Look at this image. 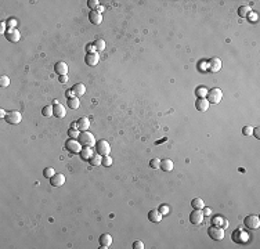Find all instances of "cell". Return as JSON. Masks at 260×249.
<instances>
[{
  "label": "cell",
  "mask_w": 260,
  "mask_h": 249,
  "mask_svg": "<svg viewBox=\"0 0 260 249\" xmlns=\"http://www.w3.org/2000/svg\"><path fill=\"white\" fill-rule=\"evenodd\" d=\"M79 143L82 144V147H87V148H91V147H94L96 145V139H94V136L91 134L90 132H82L80 133V136H79Z\"/></svg>",
  "instance_id": "6da1fadb"
},
{
  "label": "cell",
  "mask_w": 260,
  "mask_h": 249,
  "mask_svg": "<svg viewBox=\"0 0 260 249\" xmlns=\"http://www.w3.org/2000/svg\"><path fill=\"white\" fill-rule=\"evenodd\" d=\"M223 98V91L220 89L214 87V89H210L206 94V100L209 104H219Z\"/></svg>",
  "instance_id": "7a4b0ae2"
},
{
  "label": "cell",
  "mask_w": 260,
  "mask_h": 249,
  "mask_svg": "<svg viewBox=\"0 0 260 249\" xmlns=\"http://www.w3.org/2000/svg\"><path fill=\"white\" fill-rule=\"evenodd\" d=\"M96 154L101 155V156H107L110 155V151H111V147L108 144V141H105V140H98V141H96Z\"/></svg>",
  "instance_id": "3957f363"
},
{
  "label": "cell",
  "mask_w": 260,
  "mask_h": 249,
  "mask_svg": "<svg viewBox=\"0 0 260 249\" xmlns=\"http://www.w3.org/2000/svg\"><path fill=\"white\" fill-rule=\"evenodd\" d=\"M208 235L214 241H221L224 238V228L220 226H212L208 228Z\"/></svg>",
  "instance_id": "277c9868"
},
{
  "label": "cell",
  "mask_w": 260,
  "mask_h": 249,
  "mask_svg": "<svg viewBox=\"0 0 260 249\" xmlns=\"http://www.w3.org/2000/svg\"><path fill=\"white\" fill-rule=\"evenodd\" d=\"M243 224L249 230H256L260 226V219H259V216H256V215H248L243 219Z\"/></svg>",
  "instance_id": "5b68a950"
},
{
  "label": "cell",
  "mask_w": 260,
  "mask_h": 249,
  "mask_svg": "<svg viewBox=\"0 0 260 249\" xmlns=\"http://www.w3.org/2000/svg\"><path fill=\"white\" fill-rule=\"evenodd\" d=\"M65 148L68 149L69 152H72V154H79V152L82 151V144L79 143V140L69 139L68 141L65 143Z\"/></svg>",
  "instance_id": "8992f818"
},
{
  "label": "cell",
  "mask_w": 260,
  "mask_h": 249,
  "mask_svg": "<svg viewBox=\"0 0 260 249\" xmlns=\"http://www.w3.org/2000/svg\"><path fill=\"white\" fill-rule=\"evenodd\" d=\"M4 119L8 124H18L22 119V115L18 112V111H10V112H7Z\"/></svg>",
  "instance_id": "52a82bcc"
},
{
  "label": "cell",
  "mask_w": 260,
  "mask_h": 249,
  "mask_svg": "<svg viewBox=\"0 0 260 249\" xmlns=\"http://www.w3.org/2000/svg\"><path fill=\"white\" fill-rule=\"evenodd\" d=\"M190 222L191 224H201L202 222H204V212H202L201 209H194L192 212L190 213Z\"/></svg>",
  "instance_id": "ba28073f"
},
{
  "label": "cell",
  "mask_w": 260,
  "mask_h": 249,
  "mask_svg": "<svg viewBox=\"0 0 260 249\" xmlns=\"http://www.w3.org/2000/svg\"><path fill=\"white\" fill-rule=\"evenodd\" d=\"M64 183H65V176L62 173H56L50 178V184L53 187H61L64 186Z\"/></svg>",
  "instance_id": "9c48e42d"
},
{
  "label": "cell",
  "mask_w": 260,
  "mask_h": 249,
  "mask_svg": "<svg viewBox=\"0 0 260 249\" xmlns=\"http://www.w3.org/2000/svg\"><path fill=\"white\" fill-rule=\"evenodd\" d=\"M98 244H100V248H110L112 245V237L110 234H101L100 238H98Z\"/></svg>",
  "instance_id": "30bf717a"
},
{
  "label": "cell",
  "mask_w": 260,
  "mask_h": 249,
  "mask_svg": "<svg viewBox=\"0 0 260 249\" xmlns=\"http://www.w3.org/2000/svg\"><path fill=\"white\" fill-rule=\"evenodd\" d=\"M89 20H90V22L93 25H100L102 22V14L100 11H97V10L90 11V12H89Z\"/></svg>",
  "instance_id": "8fae6325"
},
{
  "label": "cell",
  "mask_w": 260,
  "mask_h": 249,
  "mask_svg": "<svg viewBox=\"0 0 260 249\" xmlns=\"http://www.w3.org/2000/svg\"><path fill=\"white\" fill-rule=\"evenodd\" d=\"M98 61H100V57H98V54H97V53H89V54H86L85 62L89 66H94V65H97Z\"/></svg>",
  "instance_id": "7c38bea8"
},
{
  "label": "cell",
  "mask_w": 260,
  "mask_h": 249,
  "mask_svg": "<svg viewBox=\"0 0 260 249\" xmlns=\"http://www.w3.org/2000/svg\"><path fill=\"white\" fill-rule=\"evenodd\" d=\"M54 71L56 73H58V75H68V65H66L64 61H58L54 65Z\"/></svg>",
  "instance_id": "4fadbf2b"
},
{
  "label": "cell",
  "mask_w": 260,
  "mask_h": 249,
  "mask_svg": "<svg viewBox=\"0 0 260 249\" xmlns=\"http://www.w3.org/2000/svg\"><path fill=\"white\" fill-rule=\"evenodd\" d=\"M209 103H208L206 98H198L197 103H195V108H197L199 112H206L208 108H209Z\"/></svg>",
  "instance_id": "5bb4252c"
},
{
  "label": "cell",
  "mask_w": 260,
  "mask_h": 249,
  "mask_svg": "<svg viewBox=\"0 0 260 249\" xmlns=\"http://www.w3.org/2000/svg\"><path fill=\"white\" fill-rule=\"evenodd\" d=\"M65 115H66V111H65V108H64V105L57 104V105H54V107H53V116L64 118Z\"/></svg>",
  "instance_id": "9a60e30c"
},
{
  "label": "cell",
  "mask_w": 260,
  "mask_h": 249,
  "mask_svg": "<svg viewBox=\"0 0 260 249\" xmlns=\"http://www.w3.org/2000/svg\"><path fill=\"white\" fill-rule=\"evenodd\" d=\"M6 37H7V40H10V42H18L20 40V37H21V35H20V32H18L17 29H8L7 32H6Z\"/></svg>",
  "instance_id": "2e32d148"
},
{
  "label": "cell",
  "mask_w": 260,
  "mask_h": 249,
  "mask_svg": "<svg viewBox=\"0 0 260 249\" xmlns=\"http://www.w3.org/2000/svg\"><path fill=\"white\" fill-rule=\"evenodd\" d=\"M209 69H210V72H219L221 69L220 58H212L209 61Z\"/></svg>",
  "instance_id": "e0dca14e"
},
{
  "label": "cell",
  "mask_w": 260,
  "mask_h": 249,
  "mask_svg": "<svg viewBox=\"0 0 260 249\" xmlns=\"http://www.w3.org/2000/svg\"><path fill=\"white\" fill-rule=\"evenodd\" d=\"M76 122H78V129L82 130V132H86V130L89 129V126H90V120H89L86 116L80 118V119L76 120Z\"/></svg>",
  "instance_id": "ac0fdd59"
},
{
  "label": "cell",
  "mask_w": 260,
  "mask_h": 249,
  "mask_svg": "<svg viewBox=\"0 0 260 249\" xmlns=\"http://www.w3.org/2000/svg\"><path fill=\"white\" fill-rule=\"evenodd\" d=\"M148 220L152 223H159L162 220V213L159 210H151L148 213Z\"/></svg>",
  "instance_id": "d6986e66"
},
{
  "label": "cell",
  "mask_w": 260,
  "mask_h": 249,
  "mask_svg": "<svg viewBox=\"0 0 260 249\" xmlns=\"http://www.w3.org/2000/svg\"><path fill=\"white\" fill-rule=\"evenodd\" d=\"M72 91L75 93L76 97H80V95H83L86 93V87H85L83 83H76V85L72 87Z\"/></svg>",
  "instance_id": "ffe728a7"
},
{
  "label": "cell",
  "mask_w": 260,
  "mask_h": 249,
  "mask_svg": "<svg viewBox=\"0 0 260 249\" xmlns=\"http://www.w3.org/2000/svg\"><path fill=\"white\" fill-rule=\"evenodd\" d=\"M159 169H162V170H165V172H172L173 170V162H172V159H163V161H160Z\"/></svg>",
  "instance_id": "44dd1931"
},
{
  "label": "cell",
  "mask_w": 260,
  "mask_h": 249,
  "mask_svg": "<svg viewBox=\"0 0 260 249\" xmlns=\"http://www.w3.org/2000/svg\"><path fill=\"white\" fill-rule=\"evenodd\" d=\"M79 154H80V158H82V159H85V161H86V159L89 161V159H90L91 156H93V154H91V149H90V148H87V147H83V148H82V151H80Z\"/></svg>",
  "instance_id": "7402d4cb"
},
{
  "label": "cell",
  "mask_w": 260,
  "mask_h": 249,
  "mask_svg": "<svg viewBox=\"0 0 260 249\" xmlns=\"http://www.w3.org/2000/svg\"><path fill=\"white\" fill-rule=\"evenodd\" d=\"M80 105V101L78 97H72V98H68V107L71 110H78Z\"/></svg>",
  "instance_id": "603a6c76"
},
{
  "label": "cell",
  "mask_w": 260,
  "mask_h": 249,
  "mask_svg": "<svg viewBox=\"0 0 260 249\" xmlns=\"http://www.w3.org/2000/svg\"><path fill=\"white\" fill-rule=\"evenodd\" d=\"M89 162H90L91 166H100L101 162H102V156L98 155V154H96V155H93L91 158L89 159Z\"/></svg>",
  "instance_id": "cb8c5ba5"
},
{
  "label": "cell",
  "mask_w": 260,
  "mask_h": 249,
  "mask_svg": "<svg viewBox=\"0 0 260 249\" xmlns=\"http://www.w3.org/2000/svg\"><path fill=\"white\" fill-rule=\"evenodd\" d=\"M191 205H192L194 209H204L205 203H204V201H202L201 198H194V199L191 201Z\"/></svg>",
  "instance_id": "d4e9b609"
},
{
  "label": "cell",
  "mask_w": 260,
  "mask_h": 249,
  "mask_svg": "<svg viewBox=\"0 0 260 249\" xmlns=\"http://www.w3.org/2000/svg\"><path fill=\"white\" fill-rule=\"evenodd\" d=\"M212 223H213L214 226H221L223 228H226V227H227V222H226V220H224L223 217H220V216H216V217H213Z\"/></svg>",
  "instance_id": "484cf974"
},
{
  "label": "cell",
  "mask_w": 260,
  "mask_h": 249,
  "mask_svg": "<svg viewBox=\"0 0 260 249\" xmlns=\"http://www.w3.org/2000/svg\"><path fill=\"white\" fill-rule=\"evenodd\" d=\"M249 12H250L249 6H241V7L238 8V15H239V17H246Z\"/></svg>",
  "instance_id": "4316f807"
},
{
  "label": "cell",
  "mask_w": 260,
  "mask_h": 249,
  "mask_svg": "<svg viewBox=\"0 0 260 249\" xmlns=\"http://www.w3.org/2000/svg\"><path fill=\"white\" fill-rule=\"evenodd\" d=\"M93 44H94L96 50H98V51H102V50L105 49V42L102 40V39H96Z\"/></svg>",
  "instance_id": "83f0119b"
},
{
  "label": "cell",
  "mask_w": 260,
  "mask_h": 249,
  "mask_svg": "<svg viewBox=\"0 0 260 249\" xmlns=\"http://www.w3.org/2000/svg\"><path fill=\"white\" fill-rule=\"evenodd\" d=\"M42 115L43 116H53V105H46V107H43V110H42Z\"/></svg>",
  "instance_id": "f1b7e54d"
},
{
  "label": "cell",
  "mask_w": 260,
  "mask_h": 249,
  "mask_svg": "<svg viewBox=\"0 0 260 249\" xmlns=\"http://www.w3.org/2000/svg\"><path fill=\"white\" fill-rule=\"evenodd\" d=\"M56 174V170H54V168H46L43 170V176L46 177V178H51Z\"/></svg>",
  "instance_id": "f546056e"
},
{
  "label": "cell",
  "mask_w": 260,
  "mask_h": 249,
  "mask_svg": "<svg viewBox=\"0 0 260 249\" xmlns=\"http://www.w3.org/2000/svg\"><path fill=\"white\" fill-rule=\"evenodd\" d=\"M87 6L91 8V11H94V10H97V8L100 7V2H98V0H89Z\"/></svg>",
  "instance_id": "4dcf8cb0"
},
{
  "label": "cell",
  "mask_w": 260,
  "mask_h": 249,
  "mask_svg": "<svg viewBox=\"0 0 260 249\" xmlns=\"http://www.w3.org/2000/svg\"><path fill=\"white\" fill-rule=\"evenodd\" d=\"M101 165H102V166H105V168H110V166L112 165V158H111L110 155L102 156V162H101Z\"/></svg>",
  "instance_id": "1f68e13d"
},
{
  "label": "cell",
  "mask_w": 260,
  "mask_h": 249,
  "mask_svg": "<svg viewBox=\"0 0 260 249\" xmlns=\"http://www.w3.org/2000/svg\"><path fill=\"white\" fill-rule=\"evenodd\" d=\"M252 132H253V127L250 124H246V126L242 127V134L243 136H252Z\"/></svg>",
  "instance_id": "d6a6232c"
},
{
  "label": "cell",
  "mask_w": 260,
  "mask_h": 249,
  "mask_svg": "<svg viewBox=\"0 0 260 249\" xmlns=\"http://www.w3.org/2000/svg\"><path fill=\"white\" fill-rule=\"evenodd\" d=\"M246 18H248L249 22H258V12L255 11H250L248 15H246Z\"/></svg>",
  "instance_id": "836d02e7"
},
{
  "label": "cell",
  "mask_w": 260,
  "mask_h": 249,
  "mask_svg": "<svg viewBox=\"0 0 260 249\" xmlns=\"http://www.w3.org/2000/svg\"><path fill=\"white\" fill-rule=\"evenodd\" d=\"M195 93H197V95H198L199 98H205V95L208 94V90H206L205 87H198Z\"/></svg>",
  "instance_id": "e575fe53"
},
{
  "label": "cell",
  "mask_w": 260,
  "mask_h": 249,
  "mask_svg": "<svg viewBox=\"0 0 260 249\" xmlns=\"http://www.w3.org/2000/svg\"><path fill=\"white\" fill-rule=\"evenodd\" d=\"M68 136L71 137V139H79L80 133L78 132V129H69L68 130Z\"/></svg>",
  "instance_id": "d590c367"
},
{
  "label": "cell",
  "mask_w": 260,
  "mask_h": 249,
  "mask_svg": "<svg viewBox=\"0 0 260 249\" xmlns=\"http://www.w3.org/2000/svg\"><path fill=\"white\" fill-rule=\"evenodd\" d=\"M8 85H10V78L8 76H2L0 78V86L2 87H7Z\"/></svg>",
  "instance_id": "8d00e7d4"
},
{
  "label": "cell",
  "mask_w": 260,
  "mask_h": 249,
  "mask_svg": "<svg viewBox=\"0 0 260 249\" xmlns=\"http://www.w3.org/2000/svg\"><path fill=\"white\" fill-rule=\"evenodd\" d=\"M150 166L152 169H159V166H160V161L158 158H154V159H151L150 161Z\"/></svg>",
  "instance_id": "74e56055"
},
{
  "label": "cell",
  "mask_w": 260,
  "mask_h": 249,
  "mask_svg": "<svg viewBox=\"0 0 260 249\" xmlns=\"http://www.w3.org/2000/svg\"><path fill=\"white\" fill-rule=\"evenodd\" d=\"M6 24H7V27H8V29H15V27H17V21L15 20H7L6 21Z\"/></svg>",
  "instance_id": "f35d334b"
},
{
  "label": "cell",
  "mask_w": 260,
  "mask_h": 249,
  "mask_svg": "<svg viewBox=\"0 0 260 249\" xmlns=\"http://www.w3.org/2000/svg\"><path fill=\"white\" fill-rule=\"evenodd\" d=\"M158 210L162 213V215H168V213H169V206L168 205H160Z\"/></svg>",
  "instance_id": "ab89813d"
},
{
  "label": "cell",
  "mask_w": 260,
  "mask_h": 249,
  "mask_svg": "<svg viewBox=\"0 0 260 249\" xmlns=\"http://www.w3.org/2000/svg\"><path fill=\"white\" fill-rule=\"evenodd\" d=\"M144 248V244L141 241H134L133 242V249H143Z\"/></svg>",
  "instance_id": "60d3db41"
},
{
  "label": "cell",
  "mask_w": 260,
  "mask_h": 249,
  "mask_svg": "<svg viewBox=\"0 0 260 249\" xmlns=\"http://www.w3.org/2000/svg\"><path fill=\"white\" fill-rule=\"evenodd\" d=\"M86 51H87V54H89V53H96V47H94V44H93V43L87 44V46H86Z\"/></svg>",
  "instance_id": "b9f144b4"
},
{
  "label": "cell",
  "mask_w": 260,
  "mask_h": 249,
  "mask_svg": "<svg viewBox=\"0 0 260 249\" xmlns=\"http://www.w3.org/2000/svg\"><path fill=\"white\" fill-rule=\"evenodd\" d=\"M252 134L256 137V139H260V129L259 127H253V132H252Z\"/></svg>",
  "instance_id": "7bdbcfd3"
},
{
  "label": "cell",
  "mask_w": 260,
  "mask_h": 249,
  "mask_svg": "<svg viewBox=\"0 0 260 249\" xmlns=\"http://www.w3.org/2000/svg\"><path fill=\"white\" fill-rule=\"evenodd\" d=\"M212 215V209L210 208H205L204 206V216H210Z\"/></svg>",
  "instance_id": "ee69618b"
},
{
  "label": "cell",
  "mask_w": 260,
  "mask_h": 249,
  "mask_svg": "<svg viewBox=\"0 0 260 249\" xmlns=\"http://www.w3.org/2000/svg\"><path fill=\"white\" fill-rule=\"evenodd\" d=\"M58 81H60L61 83H66V82H68V75H61Z\"/></svg>",
  "instance_id": "f6af8a7d"
},
{
  "label": "cell",
  "mask_w": 260,
  "mask_h": 249,
  "mask_svg": "<svg viewBox=\"0 0 260 249\" xmlns=\"http://www.w3.org/2000/svg\"><path fill=\"white\" fill-rule=\"evenodd\" d=\"M2 27H0V32H2V33H6V27H7V24H6V22H2Z\"/></svg>",
  "instance_id": "bcb514c9"
},
{
  "label": "cell",
  "mask_w": 260,
  "mask_h": 249,
  "mask_svg": "<svg viewBox=\"0 0 260 249\" xmlns=\"http://www.w3.org/2000/svg\"><path fill=\"white\" fill-rule=\"evenodd\" d=\"M66 97H68V98L76 97V95H75V93H73V91H72V89H71V90H68V91H66Z\"/></svg>",
  "instance_id": "7dc6e473"
},
{
  "label": "cell",
  "mask_w": 260,
  "mask_h": 249,
  "mask_svg": "<svg viewBox=\"0 0 260 249\" xmlns=\"http://www.w3.org/2000/svg\"><path fill=\"white\" fill-rule=\"evenodd\" d=\"M71 129H78V122H72V123H71Z\"/></svg>",
  "instance_id": "c3c4849f"
},
{
  "label": "cell",
  "mask_w": 260,
  "mask_h": 249,
  "mask_svg": "<svg viewBox=\"0 0 260 249\" xmlns=\"http://www.w3.org/2000/svg\"><path fill=\"white\" fill-rule=\"evenodd\" d=\"M6 115H7V112H6L4 110H0V116H2V118H6Z\"/></svg>",
  "instance_id": "681fc988"
}]
</instances>
